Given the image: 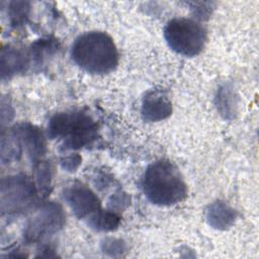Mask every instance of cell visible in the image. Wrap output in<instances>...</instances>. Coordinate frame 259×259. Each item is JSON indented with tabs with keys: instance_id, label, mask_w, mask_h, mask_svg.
I'll use <instances>...</instances> for the list:
<instances>
[{
	"instance_id": "10",
	"label": "cell",
	"mask_w": 259,
	"mask_h": 259,
	"mask_svg": "<svg viewBox=\"0 0 259 259\" xmlns=\"http://www.w3.org/2000/svg\"><path fill=\"white\" fill-rule=\"evenodd\" d=\"M28 56L15 48L7 47L1 53V76L2 79L10 78L15 74L25 71L29 65Z\"/></svg>"
},
{
	"instance_id": "11",
	"label": "cell",
	"mask_w": 259,
	"mask_h": 259,
	"mask_svg": "<svg viewBox=\"0 0 259 259\" xmlns=\"http://www.w3.org/2000/svg\"><path fill=\"white\" fill-rule=\"evenodd\" d=\"M206 220L214 229L227 230L236 220V211L224 201L212 202L206 210Z\"/></svg>"
},
{
	"instance_id": "16",
	"label": "cell",
	"mask_w": 259,
	"mask_h": 259,
	"mask_svg": "<svg viewBox=\"0 0 259 259\" xmlns=\"http://www.w3.org/2000/svg\"><path fill=\"white\" fill-rule=\"evenodd\" d=\"M125 246L124 243L121 240L117 239H105V241L102 243V250L106 253H111L114 255L116 252H122L124 251Z\"/></svg>"
},
{
	"instance_id": "9",
	"label": "cell",
	"mask_w": 259,
	"mask_h": 259,
	"mask_svg": "<svg viewBox=\"0 0 259 259\" xmlns=\"http://www.w3.org/2000/svg\"><path fill=\"white\" fill-rule=\"evenodd\" d=\"M172 112V105L165 93L160 90L149 91L142 103V115L148 121H160Z\"/></svg>"
},
{
	"instance_id": "5",
	"label": "cell",
	"mask_w": 259,
	"mask_h": 259,
	"mask_svg": "<svg viewBox=\"0 0 259 259\" xmlns=\"http://www.w3.org/2000/svg\"><path fill=\"white\" fill-rule=\"evenodd\" d=\"M37 186L24 174L5 177L1 181L2 214L23 213L34 207L37 200Z\"/></svg>"
},
{
	"instance_id": "14",
	"label": "cell",
	"mask_w": 259,
	"mask_h": 259,
	"mask_svg": "<svg viewBox=\"0 0 259 259\" xmlns=\"http://www.w3.org/2000/svg\"><path fill=\"white\" fill-rule=\"evenodd\" d=\"M58 49V42L55 39L44 38L34 42L31 47V57L35 64H41L45 59L54 54Z\"/></svg>"
},
{
	"instance_id": "18",
	"label": "cell",
	"mask_w": 259,
	"mask_h": 259,
	"mask_svg": "<svg viewBox=\"0 0 259 259\" xmlns=\"http://www.w3.org/2000/svg\"><path fill=\"white\" fill-rule=\"evenodd\" d=\"M80 163H81V157L79 155H71L66 157L63 160L62 165L68 171H75L80 165Z\"/></svg>"
},
{
	"instance_id": "6",
	"label": "cell",
	"mask_w": 259,
	"mask_h": 259,
	"mask_svg": "<svg viewBox=\"0 0 259 259\" xmlns=\"http://www.w3.org/2000/svg\"><path fill=\"white\" fill-rule=\"evenodd\" d=\"M62 206L54 201L44 203L32 217L24 231L27 243H37L55 235L65 224Z\"/></svg>"
},
{
	"instance_id": "3",
	"label": "cell",
	"mask_w": 259,
	"mask_h": 259,
	"mask_svg": "<svg viewBox=\"0 0 259 259\" xmlns=\"http://www.w3.org/2000/svg\"><path fill=\"white\" fill-rule=\"evenodd\" d=\"M97 123L82 111L56 113L49 121L48 136L62 141L64 150L89 146L97 138Z\"/></svg>"
},
{
	"instance_id": "13",
	"label": "cell",
	"mask_w": 259,
	"mask_h": 259,
	"mask_svg": "<svg viewBox=\"0 0 259 259\" xmlns=\"http://www.w3.org/2000/svg\"><path fill=\"white\" fill-rule=\"evenodd\" d=\"M90 228L99 232H109L115 230L119 223L120 217L110 210L98 209L91 214L87 221Z\"/></svg>"
},
{
	"instance_id": "15",
	"label": "cell",
	"mask_w": 259,
	"mask_h": 259,
	"mask_svg": "<svg viewBox=\"0 0 259 259\" xmlns=\"http://www.w3.org/2000/svg\"><path fill=\"white\" fill-rule=\"evenodd\" d=\"M51 168L47 163H38L36 172V186L39 193L46 195L51 185Z\"/></svg>"
},
{
	"instance_id": "17",
	"label": "cell",
	"mask_w": 259,
	"mask_h": 259,
	"mask_svg": "<svg viewBox=\"0 0 259 259\" xmlns=\"http://www.w3.org/2000/svg\"><path fill=\"white\" fill-rule=\"evenodd\" d=\"M11 13L10 16L14 20V22H19L23 19V17L26 15L28 6L26 2H13L11 6Z\"/></svg>"
},
{
	"instance_id": "8",
	"label": "cell",
	"mask_w": 259,
	"mask_h": 259,
	"mask_svg": "<svg viewBox=\"0 0 259 259\" xmlns=\"http://www.w3.org/2000/svg\"><path fill=\"white\" fill-rule=\"evenodd\" d=\"M23 147L27 156L33 163H39L46 151L45 138L41 132L30 123H22L12 130Z\"/></svg>"
},
{
	"instance_id": "4",
	"label": "cell",
	"mask_w": 259,
	"mask_h": 259,
	"mask_svg": "<svg viewBox=\"0 0 259 259\" xmlns=\"http://www.w3.org/2000/svg\"><path fill=\"white\" fill-rule=\"evenodd\" d=\"M164 37L169 48L184 57H194L201 53L206 42V31L198 22L190 18H173L164 28Z\"/></svg>"
},
{
	"instance_id": "1",
	"label": "cell",
	"mask_w": 259,
	"mask_h": 259,
	"mask_svg": "<svg viewBox=\"0 0 259 259\" xmlns=\"http://www.w3.org/2000/svg\"><path fill=\"white\" fill-rule=\"evenodd\" d=\"M71 56L76 65L90 74H108L118 65V51L112 37L106 32L89 31L79 35Z\"/></svg>"
},
{
	"instance_id": "12",
	"label": "cell",
	"mask_w": 259,
	"mask_h": 259,
	"mask_svg": "<svg viewBox=\"0 0 259 259\" xmlns=\"http://www.w3.org/2000/svg\"><path fill=\"white\" fill-rule=\"evenodd\" d=\"M218 110L226 119H233L237 112V96L233 88L226 84L220 87L215 97Z\"/></svg>"
},
{
	"instance_id": "7",
	"label": "cell",
	"mask_w": 259,
	"mask_h": 259,
	"mask_svg": "<svg viewBox=\"0 0 259 259\" xmlns=\"http://www.w3.org/2000/svg\"><path fill=\"white\" fill-rule=\"evenodd\" d=\"M64 199L75 215L79 219L89 218L100 209L97 195L82 183H73L64 190Z\"/></svg>"
},
{
	"instance_id": "2",
	"label": "cell",
	"mask_w": 259,
	"mask_h": 259,
	"mask_svg": "<svg viewBox=\"0 0 259 259\" xmlns=\"http://www.w3.org/2000/svg\"><path fill=\"white\" fill-rule=\"evenodd\" d=\"M142 188L149 201L162 206L176 204L187 194L181 173L167 160H159L148 166L142 179Z\"/></svg>"
}]
</instances>
